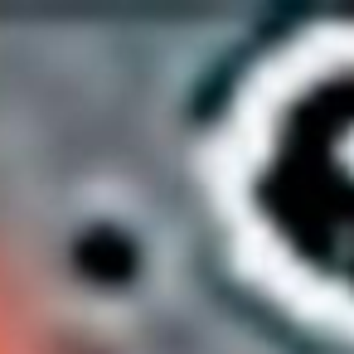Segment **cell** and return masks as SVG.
<instances>
[{"instance_id":"obj_1","label":"cell","mask_w":354,"mask_h":354,"mask_svg":"<svg viewBox=\"0 0 354 354\" xmlns=\"http://www.w3.org/2000/svg\"><path fill=\"white\" fill-rule=\"evenodd\" d=\"M78 257L97 272V277H127L131 272V243L112 228H97L78 243Z\"/></svg>"}]
</instances>
